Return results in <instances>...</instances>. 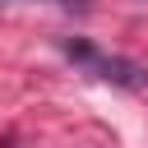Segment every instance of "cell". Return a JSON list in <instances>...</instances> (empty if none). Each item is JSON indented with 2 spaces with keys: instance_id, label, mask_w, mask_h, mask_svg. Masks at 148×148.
<instances>
[{
  "instance_id": "cell-1",
  "label": "cell",
  "mask_w": 148,
  "mask_h": 148,
  "mask_svg": "<svg viewBox=\"0 0 148 148\" xmlns=\"http://www.w3.org/2000/svg\"><path fill=\"white\" fill-rule=\"evenodd\" d=\"M65 51H69L79 65H88V74H97V79H106V83H116V88H143V83H148V69H143L139 60L102 56V51H92L88 42H69Z\"/></svg>"
}]
</instances>
